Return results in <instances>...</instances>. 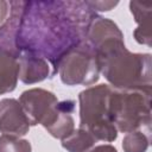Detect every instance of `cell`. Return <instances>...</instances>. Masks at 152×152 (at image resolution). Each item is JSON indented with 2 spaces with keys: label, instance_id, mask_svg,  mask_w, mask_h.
Listing matches in <instances>:
<instances>
[{
  "label": "cell",
  "instance_id": "cell-1",
  "mask_svg": "<svg viewBox=\"0 0 152 152\" xmlns=\"http://www.w3.org/2000/svg\"><path fill=\"white\" fill-rule=\"evenodd\" d=\"M87 1H25L15 36L19 52L34 53L52 64L71 48L86 39V31L95 17Z\"/></svg>",
  "mask_w": 152,
  "mask_h": 152
},
{
  "label": "cell",
  "instance_id": "cell-2",
  "mask_svg": "<svg viewBox=\"0 0 152 152\" xmlns=\"http://www.w3.org/2000/svg\"><path fill=\"white\" fill-rule=\"evenodd\" d=\"M100 71L116 89L151 91V55L132 53L121 31L93 48Z\"/></svg>",
  "mask_w": 152,
  "mask_h": 152
},
{
  "label": "cell",
  "instance_id": "cell-3",
  "mask_svg": "<svg viewBox=\"0 0 152 152\" xmlns=\"http://www.w3.org/2000/svg\"><path fill=\"white\" fill-rule=\"evenodd\" d=\"M108 110L118 131L128 133L151 126V91L113 89L109 94Z\"/></svg>",
  "mask_w": 152,
  "mask_h": 152
},
{
  "label": "cell",
  "instance_id": "cell-4",
  "mask_svg": "<svg viewBox=\"0 0 152 152\" xmlns=\"http://www.w3.org/2000/svg\"><path fill=\"white\" fill-rule=\"evenodd\" d=\"M112 87L99 84L80 93V128L89 132L95 139L113 141L118 137V129L110 120L108 100Z\"/></svg>",
  "mask_w": 152,
  "mask_h": 152
},
{
  "label": "cell",
  "instance_id": "cell-5",
  "mask_svg": "<svg viewBox=\"0 0 152 152\" xmlns=\"http://www.w3.org/2000/svg\"><path fill=\"white\" fill-rule=\"evenodd\" d=\"M57 72L59 74L62 82L68 86H89L99 80L100 69L96 55L86 39L63 55L57 63L52 76Z\"/></svg>",
  "mask_w": 152,
  "mask_h": 152
},
{
  "label": "cell",
  "instance_id": "cell-6",
  "mask_svg": "<svg viewBox=\"0 0 152 152\" xmlns=\"http://www.w3.org/2000/svg\"><path fill=\"white\" fill-rule=\"evenodd\" d=\"M19 103L31 126L40 124L48 128L58 113V101L55 94L40 88L25 90L19 97Z\"/></svg>",
  "mask_w": 152,
  "mask_h": 152
},
{
  "label": "cell",
  "instance_id": "cell-7",
  "mask_svg": "<svg viewBox=\"0 0 152 152\" xmlns=\"http://www.w3.org/2000/svg\"><path fill=\"white\" fill-rule=\"evenodd\" d=\"M30 126L18 100L4 99L0 101V132L2 134L21 137L28 132Z\"/></svg>",
  "mask_w": 152,
  "mask_h": 152
},
{
  "label": "cell",
  "instance_id": "cell-8",
  "mask_svg": "<svg viewBox=\"0 0 152 152\" xmlns=\"http://www.w3.org/2000/svg\"><path fill=\"white\" fill-rule=\"evenodd\" d=\"M19 63V78L26 84L40 82L48 77L50 66L48 62L27 51H21L18 55Z\"/></svg>",
  "mask_w": 152,
  "mask_h": 152
},
{
  "label": "cell",
  "instance_id": "cell-9",
  "mask_svg": "<svg viewBox=\"0 0 152 152\" xmlns=\"http://www.w3.org/2000/svg\"><path fill=\"white\" fill-rule=\"evenodd\" d=\"M129 7H131V12L134 15L135 23L138 24V27L133 32L135 40L140 44H145L150 46L152 39V33H151L152 2L131 1Z\"/></svg>",
  "mask_w": 152,
  "mask_h": 152
},
{
  "label": "cell",
  "instance_id": "cell-10",
  "mask_svg": "<svg viewBox=\"0 0 152 152\" xmlns=\"http://www.w3.org/2000/svg\"><path fill=\"white\" fill-rule=\"evenodd\" d=\"M75 110V102L71 100L58 102V113L50 127H48V132L58 139H64L70 135L75 129L72 113Z\"/></svg>",
  "mask_w": 152,
  "mask_h": 152
},
{
  "label": "cell",
  "instance_id": "cell-11",
  "mask_svg": "<svg viewBox=\"0 0 152 152\" xmlns=\"http://www.w3.org/2000/svg\"><path fill=\"white\" fill-rule=\"evenodd\" d=\"M19 78L18 57L8 51L0 50V94L12 91Z\"/></svg>",
  "mask_w": 152,
  "mask_h": 152
},
{
  "label": "cell",
  "instance_id": "cell-12",
  "mask_svg": "<svg viewBox=\"0 0 152 152\" xmlns=\"http://www.w3.org/2000/svg\"><path fill=\"white\" fill-rule=\"evenodd\" d=\"M96 142V139L86 129L78 128L62 139V146L69 152H84Z\"/></svg>",
  "mask_w": 152,
  "mask_h": 152
},
{
  "label": "cell",
  "instance_id": "cell-13",
  "mask_svg": "<svg viewBox=\"0 0 152 152\" xmlns=\"http://www.w3.org/2000/svg\"><path fill=\"white\" fill-rule=\"evenodd\" d=\"M150 144V133L141 131L128 132L122 140L125 152H145Z\"/></svg>",
  "mask_w": 152,
  "mask_h": 152
},
{
  "label": "cell",
  "instance_id": "cell-14",
  "mask_svg": "<svg viewBox=\"0 0 152 152\" xmlns=\"http://www.w3.org/2000/svg\"><path fill=\"white\" fill-rule=\"evenodd\" d=\"M0 152H31V144L19 137L0 135Z\"/></svg>",
  "mask_w": 152,
  "mask_h": 152
},
{
  "label": "cell",
  "instance_id": "cell-15",
  "mask_svg": "<svg viewBox=\"0 0 152 152\" xmlns=\"http://www.w3.org/2000/svg\"><path fill=\"white\" fill-rule=\"evenodd\" d=\"M88 6L95 11H109L118 5V1H87Z\"/></svg>",
  "mask_w": 152,
  "mask_h": 152
},
{
  "label": "cell",
  "instance_id": "cell-16",
  "mask_svg": "<svg viewBox=\"0 0 152 152\" xmlns=\"http://www.w3.org/2000/svg\"><path fill=\"white\" fill-rule=\"evenodd\" d=\"M10 13V1H0V28L5 24Z\"/></svg>",
  "mask_w": 152,
  "mask_h": 152
},
{
  "label": "cell",
  "instance_id": "cell-17",
  "mask_svg": "<svg viewBox=\"0 0 152 152\" xmlns=\"http://www.w3.org/2000/svg\"><path fill=\"white\" fill-rule=\"evenodd\" d=\"M84 152H118V151L112 145H99V146H95L94 148L87 150Z\"/></svg>",
  "mask_w": 152,
  "mask_h": 152
}]
</instances>
